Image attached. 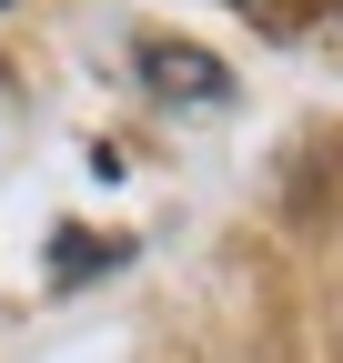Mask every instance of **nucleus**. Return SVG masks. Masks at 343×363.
<instances>
[{
    "mask_svg": "<svg viewBox=\"0 0 343 363\" xmlns=\"http://www.w3.org/2000/svg\"><path fill=\"white\" fill-rule=\"evenodd\" d=\"M142 81L162 101H232V71L212 51H192V40H142Z\"/></svg>",
    "mask_w": 343,
    "mask_h": 363,
    "instance_id": "nucleus-1",
    "label": "nucleus"
},
{
    "mask_svg": "<svg viewBox=\"0 0 343 363\" xmlns=\"http://www.w3.org/2000/svg\"><path fill=\"white\" fill-rule=\"evenodd\" d=\"M0 11H11V0H0Z\"/></svg>",
    "mask_w": 343,
    "mask_h": 363,
    "instance_id": "nucleus-4",
    "label": "nucleus"
},
{
    "mask_svg": "<svg viewBox=\"0 0 343 363\" xmlns=\"http://www.w3.org/2000/svg\"><path fill=\"white\" fill-rule=\"evenodd\" d=\"M242 21H263L273 40H293V30H323V21H343V0H232Z\"/></svg>",
    "mask_w": 343,
    "mask_h": 363,
    "instance_id": "nucleus-2",
    "label": "nucleus"
},
{
    "mask_svg": "<svg viewBox=\"0 0 343 363\" xmlns=\"http://www.w3.org/2000/svg\"><path fill=\"white\" fill-rule=\"evenodd\" d=\"M111 262V242H51V272H61V283H71V272H101Z\"/></svg>",
    "mask_w": 343,
    "mask_h": 363,
    "instance_id": "nucleus-3",
    "label": "nucleus"
}]
</instances>
